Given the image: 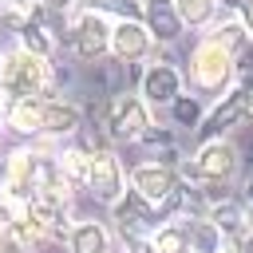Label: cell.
<instances>
[{
    "mask_svg": "<svg viewBox=\"0 0 253 253\" xmlns=\"http://www.w3.org/2000/svg\"><path fill=\"white\" fill-rule=\"evenodd\" d=\"M4 107H8V99H4V95H0V123H4Z\"/></svg>",
    "mask_w": 253,
    "mask_h": 253,
    "instance_id": "cell-33",
    "label": "cell"
},
{
    "mask_svg": "<svg viewBox=\"0 0 253 253\" xmlns=\"http://www.w3.org/2000/svg\"><path fill=\"white\" fill-rule=\"evenodd\" d=\"M221 253H241V249H237V241H233V245L225 241V249H221Z\"/></svg>",
    "mask_w": 253,
    "mask_h": 253,
    "instance_id": "cell-32",
    "label": "cell"
},
{
    "mask_svg": "<svg viewBox=\"0 0 253 253\" xmlns=\"http://www.w3.org/2000/svg\"><path fill=\"white\" fill-rule=\"evenodd\" d=\"M138 142H142V146H174V130H166V126H154V123H150V126L142 130V138H138Z\"/></svg>",
    "mask_w": 253,
    "mask_h": 253,
    "instance_id": "cell-23",
    "label": "cell"
},
{
    "mask_svg": "<svg viewBox=\"0 0 253 253\" xmlns=\"http://www.w3.org/2000/svg\"><path fill=\"white\" fill-rule=\"evenodd\" d=\"M0 95L12 99H55V71L47 55L24 51L20 43L12 51H4L0 63Z\"/></svg>",
    "mask_w": 253,
    "mask_h": 253,
    "instance_id": "cell-1",
    "label": "cell"
},
{
    "mask_svg": "<svg viewBox=\"0 0 253 253\" xmlns=\"http://www.w3.org/2000/svg\"><path fill=\"white\" fill-rule=\"evenodd\" d=\"M123 253H158V245L150 241V233H130L123 237Z\"/></svg>",
    "mask_w": 253,
    "mask_h": 253,
    "instance_id": "cell-24",
    "label": "cell"
},
{
    "mask_svg": "<svg viewBox=\"0 0 253 253\" xmlns=\"http://www.w3.org/2000/svg\"><path fill=\"white\" fill-rule=\"evenodd\" d=\"M249 123H253V87L233 83V87L206 111V119H202V126H198V142L221 138V134H229V130H237V126H249Z\"/></svg>",
    "mask_w": 253,
    "mask_h": 253,
    "instance_id": "cell-4",
    "label": "cell"
},
{
    "mask_svg": "<svg viewBox=\"0 0 253 253\" xmlns=\"http://www.w3.org/2000/svg\"><path fill=\"white\" fill-rule=\"evenodd\" d=\"M0 63H4V51H0Z\"/></svg>",
    "mask_w": 253,
    "mask_h": 253,
    "instance_id": "cell-34",
    "label": "cell"
},
{
    "mask_svg": "<svg viewBox=\"0 0 253 253\" xmlns=\"http://www.w3.org/2000/svg\"><path fill=\"white\" fill-rule=\"evenodd\" d=\"M111 20H107V12H95V8H83L75 20H71V47H75V55L83 59V63H95V59H103L107 51H111Z\"/></svg>",
    "mask_w": 253,
    "mask_h": 253,
    "instance_id": "cell-6",
    "label": "cell"
},
{
    "mask_svg": "<svg viewBox=\"0 0 253 253\" xmlns=\"http://www.w3.org/2000/svg\"><path fill=\"white\" fill-rule=\"evenodd\" d=\"M0 253H32L28 245H20L12 233H0Z\"/></svg>",
    "mask_w": 253,
    "mask_h": 253,
    "instance_id": "cell-26",
    "label": "cell"
},
{
    "mask_svg": "<svg viewBox=\"0 0 253 253\" xmlns=\"http://www.w3.org/2000/svg\"><path fill=\"white\" fill-rule=\"evenodd\" d=\"M186 91V75L170 63V59H154L142 79H138V95L150 103V107H170L178 95Z\"/></svg>",
    "mask_w": 253,
    "mask_h": 253,
    "instance_id": "cell-9",
    "label": "cell"
},
{
    "mask_svg": "<svg viewBox=\"0 0 253 253\" xmlns=\"http://www.w3.org/2000/svg\"><path fill=\"white\" fill-rule=\"evenodd\" d=\"M206 36H210L213 43H221V47H225L233 59H241V55L253 47V32H249V28H245L237 16H229V20H213Z\"/></svg>",
    "mask_w": 253,
    "mask_h": 253,
    "instance_id": "cell-17",
    "label": "cell"
},
{
    "mask_svg": "<svg viewBox=\"0 0 253 253\" xmlns=\"http://www.w3.org/2000/svg\"><path fill=\"white\" fill-rule=\"evenodd\" d=\"M16 43H20L24 51H36V55H47V59L55 55V32H51L47 24H40L36 16L16 32Z\"/></svg>",
    "mask_w": 253,
    "mask_h": 253,
    "instance_id": "cell-20",
    "label": "cell"
},
{
    "mask_svg": "<svg viewBox=\"0 0 253 253\" xmlns=\"http://www.w3.org/2000/svg\"><path fill=\"white\" fill-rule=\"evenodd\" d=\"M4 126L20 138H40L43 130V99H12L4 107Z\"/></svg>",
    "mask_w": 253,
    "mask_h": 253,
    "instance_id": "cell-15",
    "label": "cell"
},
{
    "mask_svg": "<svg viewBox=\"0 0 253 253\" xmlns=\"http://www.w3.org/2000/svg\"><path fill=\"white\" fill-rule=\"evenodd\" d=\"M67 253H115V237H111L107 221L79 217L67 233Z\"/></svg>",
    "mask_w": 253,
    "mask_h": 253,
    "instance_id": "cell-14",
    "label": "cell"
},
{
    "mask_svg": "<svg viewBox=\"0 0 253 253\" xmlns=\"http://www.w3.org/2000/svg\"><path fill=\"white\" fill-rule=\"evenodd\" d=\"M150 241L158 245V253H190V225H186V217H166L150 233Z\"/></svg>",
    "mask_w": 253,
    "mask_h": 253,
    "instance_id": "cell-19",
    "label": "cell"
},
{
    "mask_svg": "<svg viewBox=\"0 0 253 253\" xmlns=\"http://www.w3.org/2000/svg\"><path fill=\"white\" fill-rule=\"evenodd\" d=\"M8 229V213H4V206H0V233Z\"/></svg>",
    "mask_w": 253,
    "mask_h": 253,
    "instance_id": "cell-31",
    "label": "cell"
},
{
    "mask_svg": "<svg viewBox=\"0 0 253 253\" xmlns=\"http://www.w3.org/2000/svg\"><path fill=\"white\" fill-rule=\"evenodd\" d=\"M83 8H95V12H119L126 16V0H79Z\"/></svg>",
    "mask_w": 253,
    "mask_h": 253,
    "instance_id": "cell-25",
    "label": "cell"
},
{
    "mask_svg": "<svg viewBox=\"0 0 253 253\" xmlns=\"http://www.w3.org/2000/svg\"><path fill=\"white\" fill-rule=\"evenodd\" d=\"M142 24L150 28V36H154V43H158V47L178 43V40H182V32H186V24H182V16H178L174 0H142Z\"/></svg>",
    "mask_w": 253,
    "mask_h": 253,
    "instance_id": "cell-12",
    "label": "cell"
},
{
    "mask_svg": "<svg viewBox=\"0 0 253 253\" xmlns=\"http://www.w3.org/2000/svg\"><path fill=\"white\" fill-rule=\"evenodd\" d=\"M103 130L111 142H138L142 130L150 126V103L142 95L119 91V95H103Z\"/></svg>",
    "mask_w": 253,
    "mask_h": 253,
    "instance_id": "cell-3",
    "label": "cell"
},
{
    "mask_svg": "<svg viewBox=\"0 0 253 253\" xmlns=\"http://www.w3.org/2000/svg\"><path fill=\"white\" fill-rule=\"evenodd\" d=\"M190 83L198 87V91H206V95H217V91H229L233 87V75H237V59L221 47V43H213L210 36L206 40H198L194 43V51H190Z\"/></svg>",
    "mask_w": 253,
    "mask_h": 253,
    "instance_id": "cell-2",
    "label": "cell"
},
{
    "mask_svg": "<svg viewBox=\"0 0 253 253\" xmlns=\"http://www.w3.org/2000/svg\"><path fill=\"white\" fill-rule=\"evenodd\" d=\"M174 8H178V16H182L186 28H210L217 20L221 0H174Z\"/></svg>",
    "mask_w": 253,
    "mask_h": 253,
    "instance_id": "cell-21",
    "label": "cell"
},
{
    "mask_svg": "<svg viewBox=\"0 0 253 253\" xmlns=\"http://www.w3.org/2000/svg\"><path fill=\"white\" fill-rule=\"evenodd\" d=\"M36 4H40V8H47V12H59V16H67L75 0H36Z\"/></svg>",
    "mask_w": 253,
    "mask_h": 253,
    "instance_id": "cell-27",
    "label": "cell"
},
{
    "mask_svg": "<svg viewBox=\"0 0 253 253\" xmlns=\"http://www.w3.org/2000/svg\"><path fill=\"white\" fill-rule=\"evenodd\" d=\"M83 130V107L79 103H67V99H43V130L40 138H75Z\"/></svg>",
    "mask_w": 253,
    "mask_h": 253,
    "instance_id": "cell-13",
    "label": "cell"
},
{
    "mask_svg": "<svg viewBox=\"0 0 253 253\" xmlns=\"http://www.w3.org/2000/svg\"><path fill=\"white\" fill-rule=\"evenodd\" d=\"M0 8H20V12H32L36 0H0Z\"/></svg>",
    "mask_w": 253,
    "mask_h": 253,
    "instance_id": "cell-28",
    "label": "cell"
},
{
    "mask_svg": "<svg viewBox=\"0 0 253 253\" xmlns=\"http://www.w3.org/2000/svg\"><path fill=\"white\" fill-rule=\"evenodd\" d=\"M241 198H245V206H249V210H253V174H249V178H245V194H241Z\"/></svg>",
    "mask_w": 253,
    "mask_h": 253,
    "instance_id": "cell-30",
    "label": "cell"
},
{
    "mask_svg": "<svg viewBox=\"0 0 253 253\" xmlns=\"http://www.w3.org/2000/svg\"><path fill=\"white\" fill-rule=\"evenodd\" d=\"M194 162H198V170H202L206 182H233V174H237V166H241V150H237L233 138L221 134V138L198 142Z\"/></svg>",
    "mask_w": 253,
    "mask_h": 253,
    "instance_id": "cell-8",
    "label": "cell"
},
{
    "mask_svg": "<svg viewBox=\"0 0 253 253\" xmlns=\"http://www.w3.org/2000/svg\"><path fill=\"white\" fill-rule=\"evenodd\" d=\"M178 186H182L178 170L166 166V162H158V158H154V162H138V166H130V190L142 194V198L154 202V206H162Z\"/></svg>",
    "mask_w": 253,
    "mask_h": 253,
    "instance_id": "cell-11",
    "label": "cell"
},
{
    "mask_svg": "<svg viewBox=\"0 0 253 253\" xmlns=\"http://www.w3.org/2000/svg\"><path fill=\"white\" fill-rule=\"evenodd\" d=\"M186 225H190V253H221L225 241H229L217 229V221H210L206 213L202 217H186Z\"/></svg>",
    "mask_w": 253,
    "mask_h": 253,
    "instance_id": "cell-18",
    "label": "cell"
},
{
    "mask_svg": "<svg viewBox=\"0 0 253 253\" xmlns=\"http://www.w3.org/2000/svg\"><path fill=\"white\" fill-rule=\"evenodd\" d=\"M170 119H174V126H186V130H198L202 126V119H206V107H202V99L198 95H178L174 103H170Z\"/></svg>",
    "mask_w": 253,
    "mask_h": 253,
    "instance_id": "cell-22",
    "label": "cell"
},
{
    "mask_svg": "<svg viewBox=\"0 0 253 253\" xmlns=\"http://www.w3.org/2000/svg\"><path fill=\"white\" fill-rule=\"evenodd\" d=\"M83 190H87L95 202H103V206H115V202L126 194V170H123V162H119L115 150H107V146L91 150Z\"/></svg>",
    "mask_w": 253,
    "mask_h": 253,
    "instance_id": "cell-5",
    "label": "cell"
},
{
    "mask_svg": "<svg viewBox=\"0 0 253 253\" xmlns=\"http://www.w3.org/2000/svg\"><path fill=\"white\" fill-rule=\"evenodd\" d=\"M237 249H241V253H253V225H249V229L237 237Z\"/></svg>",
    "mask_w": 253,
    "mask_h": 253,
    "instance_id": "cell-29",
    "label": "cell"
},
{
    "mask_svg": "<svg viewBox=\"0 0 253 253\" xmlns=\"http://www.w3.org/2000/svg\"><path fill=\"white\" fill-rule=\"evenodd\" d=\"M206 217L210 221H217V229L225 233V237H241L253 221H249V206H245V198H221V202H213L210 210H206Z\"/></svg>",
    "mask_w": 253,
    "mask_h": 253,
    "instance_id": "cell-16",
    "label": "cell"
},
{
    "mask_svg": "<svg viewBox=\"0 0 253 253\" xmlns=\"http://www.w3.org/2000/svg\"><path fill=\"white\" fill-rule=\"evenodd\" d=\"M111 221L119 225L123 237H130V233H154V229L162 225V213H158V206L146 202L142 194L126 190V194L111 206Z\"/></svg>",
    "mask_w": 253,
    "mask_h": 253,
    "instance_id": "cell-10",
    "label": "cell"
},
{
    "mask_svg": "<svg viewBox=\"0 0 253 253\" xmlns=\"http://www.w3.org/2000/svg\"><path fill=\"white\" fill-rule=\"evenodd\" d=\"M154 36H150V28L142 24V20H134V16H119L115 20V28H111V55L119 59V63H138V59H150L154 55Z\"/></svg>",
    "mask_w": 253,
    "mask_h": 253,
    "instance_id": "cell-7",
    "label": "cell"
}]
</instances>
